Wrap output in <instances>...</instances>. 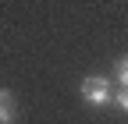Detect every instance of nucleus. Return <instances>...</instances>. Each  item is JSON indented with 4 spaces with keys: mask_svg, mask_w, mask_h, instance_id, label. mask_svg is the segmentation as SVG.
<instances>
[{
    "mask_svg": "<svg viewBox=\"0 0 128 124\" xmlns=\"http://www.w3.org/2000/svg\"><path fill=\"white\" fill-rule=\"evenodd\" d=\"M114 74H118L121 89H128V53H124V57H118V64H114Z\"/></svg>",
    "mask_w": 128,
    "mask_h": 124,
    "instance_id": "7ed1b4c3",
    "label": "nucleus"
},
{
    "mask_svg": "<svg viewBox=\"0 0 128 124\" xmlns=\"http://www.w3.org/2000/svg\"><path fill=\"white\" fill-rule=\"evenodd\" d=\"M114 106L121 114H128V89H121V92H114Z\"/></svg>",
    "mask_w": 128,
    "mask_h": 124,
    "instance_id": "20e7f679",
    "label": "nucleus"
},
{
    "mask_svg": "<svg viewBox=\"0 0 128 124\" xmlns=\"http://www.w3.org/2000/svg\"><path fill=\"white\" fill-rule=\"evenodd\" d=\"M82 99H86V106H107V103H114L110 82L100 78V74H89V78H82Z\"/></svg>",
    "mask_w": 128,
    "mask_h": 124,
    "instance_id": "f257e3e1",
    "label": "nucleus"
},
{
    "mask_svg": "<svg viewBox=\"0 0 128 124\" xmlns=\"http://www.w3.org/2000/svg\"><path fill=\"white\" fill-rule=\"evenodd\" d=\"M14 117H18L14 92H11V89H0V124H14Z\"/></svg>",
    "mask_w": 128,
    "mask_h": 124,
    "instance_id": "f03ea898",
    "label": "nucleus"
}]
</instances>
